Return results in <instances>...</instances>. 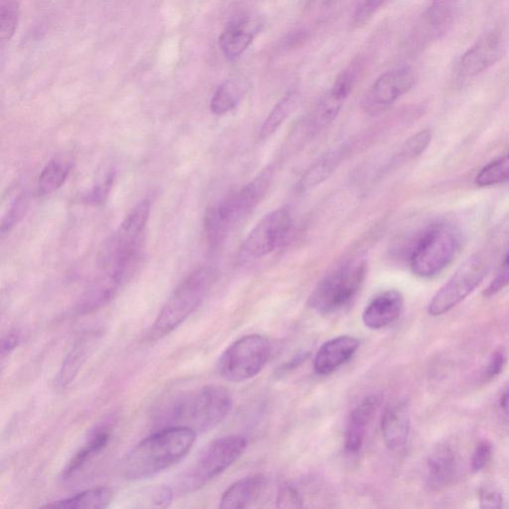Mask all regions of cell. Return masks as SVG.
<instances>
[{
  "label": "cell",
  "mask_w": 509,
  "mask_h": 509,
  "mask_svg": "<svg viewBox=\"0 0 509 509\" xmlns=\"http://www.w3.org/2000/svg\"><path fill=\"white\" fill-rule=\"evenodd\" d=\"M233 399L230 391L207 386L176 395L158 413V424L165 427H187L197 434L213 430L230 414Z\"/></svg>",
  "instance_id": "obj_1"
},
{
  "label": "cell",
  "mask_w": 509,
  "mask_h": 509,
  "mask_svg": "<svg viewBox=\"0 0 509 509\" xmlns=\"http://www.w3.org/2000/svg\"><path fill=\"white\" fill-rule=\"evenodd\" d=\"M197 433L187 427H165L140 442L128 454L122 472L128 480L140 481L180 463L190 453Z\"/></svg>",
  "instance_id": "obj_2"
},
{
  "label": "cell",
  "mask_w": 509,
  "mask_h": 509,
  "mask_svg": "<svg viewBox=\"0 0 509 509\" xmlns=\"http://www.w3.org/2000/svg\"><path fill=\"white\" fill-rule=\"evenodd\" d=\"M272 181L273 169L269 166L240 191L206 210L205 230L211 245L221 244L233 227L246 220L256 210L263 201Z\"/></svg>",
  "instance_id": "obj_3"
},
{
  "label": "cell",
  "mask_w": 509,
  "mask_h": 509,
  "mask_svg": "<svg viewBox=\"0 0 509 509\" xmlns=\"http://www.w3.org/2000/svg\"><path fill=\"white\" fill-rule=\"evenodd\" d=\"M210 269L200 268L187 276L173 290L150 331V338L159 340L171 334L201 307L211 286Z\"/></svg>",
  "instance_id": "obj_4"
},
{
  "label": "cell",
  "mask_w": 509,
  "mask_h": 509,
  "mask_svg": "<svg viewBox=\"0 0 509 509\" xmlns=\"http://www.w3.org/2000/svg\"><path fill=\"white\" fill-rule=\"evenodd\" d=\"M461 235L452 225L435 224L414 245L409 264L412 273L423 279L441 274L458 255Z\"/></svg>",
  "instance_id": "obj_5"
},
{
  "label": "cell",
  "mask_w": 509,
  "mask_h": 509,
  "mask_svg": "<svg viewBox=\"0 0 509 509\" xmlns=\"http://www.w3.org/2000/svg\"><path fill=\"white\" fill-rule=\"evenodd\" d=\"M367 274V263L359 259L341 265L327 275L311 293L308 305L319 315L346 308L357 296Z\"/></svg>",
  "instance_id": "obj_6"
},
{
  "label": "cell",
  "mask_w": 509,
  "mask_h": 509,
  "mask_svg": "<svg viewBox=\"0 0 509 509\" xmlns=\"http://www.w3.org/2000/svg\"><path fill=\"white\" fill-rule=\"evenodd\" d=\"M247 445V440L238 435L227 436L210 443L191 469L181 477L180 492L192 494L201 490L240 459Z\"/></svg>",
  "instance_id": "obj_7"
},
{
  "label": "cell",
  "mask_w": 509,
  "mask_h": 509,
  "mask_svg": "<svg viewBox=\"0 0 509 509\" xmlns=\"http://www.w3.org/2000/svg\"><path fill=\"white\" fill-rule=\"evenodd\" d=\"M151 214V201L144 200L134 206L121 224L118 231L103 248L102 267L139 264L142 251L143 236Z\"/></svg>",
  "instance_id": "obj_8"
},
{
  "label": "cell",
  "mask_w": 509,
  "mask_h": 509,
  "mask_svg": "<svg viewBox=\"0 0 509 509\" xmlns=\"http://www.w3.org/2000/svg\"><path fill=\"white\" fill-rule=\"evenodd\" d=\"M272 353L269 339L250 335L236 340L226 348L218 362L220 376L231 382L250 380L263 370Z\"/></svg>",
  "instance_id": "obj_9"
},
{
  "label": "cell",
  "mask_w": 509,
  "mask_h": 509,
  "mask_svg": "<svg viewBox=\"0 0 509 509\" xmlns=\"http://www.w3.org/2000/svg\"><path fill=\"white\" fill-rule=\"evenodd\" d=\"M490 269V263L484 253H476L467 259L462 267L434 296L428 313L439 317L458 306L479 287Z\"/></svg>",
  "instance_id": "obj_10"
},
{
  "label": "cell",
  "mask_w": 509,
  "mask_h": 509,
  "mask_svg": "<svg viewBox=\"0 0 509 509\" xmlns=\"http://www.w3.org/2000/svg\"><path fill=\"white\" fill-rule=\"evenodd\" d=\"M293 227V218L286 207L267 214L244 241L239 261L256 259L272 254L282 245Z\"/></svg>",
  "instance_id": "obj_11"
},
{
  "label": "cell",
  "mask_w": 509,
  "mask_h": 509,
  "mask_svg": "<svg viewBox=\"0 0 509 509\" xmlns=\"http://www.w3.org/2000/svg\"><path fill=\"white\" fill-rule=\"evenodd\" d=\"M414 84L415 76L409 68L384 73L367 92L361 102L362 109L370 116L380 115L408 93Z\"/></svg>",
  "instance_id": "obj_12"
},
{
  "label": "cell",
  "mask_w": 509,
  "mask_h": 509,
  "mask_svg": "<svg viewBox=\"0 0 509 509\" xmlns=\"http://www.w3.org/2000/svg\"><path fill=\"white\" fill-rule=\"evenodd\" d=\"M503 36L491 33L476 43L463 54L459 72L463 77H475L498 64L505 55Z\"/></svg>",
  "instance_id": "obj_13"
},
{
  "label": "cell",
  "mask_w": 509,
  "mask_h": 509,
  "mask_svg": "<svg viewBox=\"0 0 509 509\" xmlns=\"http://www.w3.org/2000/svg\"><path fill=\"white\" fill-rule=\"evenodd\" d=\"M262 29V23L256 17L243 16L226 25L220 37V47L228 61H236L250 46Z\"/></svg>",
  "instance_id": "obj_14"
},
{
  "label": "cell",
  "mask_w": 509,
  "mask_h": 509,
  "mask_svg": "<svg viewBox=\"0 0 509 509\" xmlns=\"http://www.w3.org/2000/svg\"><path fill=\"white\" fill-rule=\"evenodd\" d=\"M380 402L377 395H370L349 414L345 434V449L348 455H357L361 451Z\"/></svg>",
  "instance_id": "obj_15"
},
{
  "label": "cell",
  "mask_w": 509,
  "mask_h": 509,
  "mask_svg": "<svg viewBox=\"0 0 509 509\" xmlns=\"http://www.w3.org/2000/svg\"><path fill=\"white\" fill-rule=\"evenodd\" d=\"M381 429L384 443L391 451H399L407 444L411 429L408 400L401 399L389 405L383 414Z\"/></svg>",
  "instance_id": "obj_16"
},
{
  "label": "cell",
  "mask_w": 509,
  "mask_h": 509,
  "mask_svg": "<svg viewBox=\"0 0 509 509\" xmlns=\"http://www.w3.org/2000/svg\"><path fill=\"white\" fill-rule=\"evenodd\" d=\"M403 307L404 298L399 290H386L374 298L363 311V324L376 330L387 328L400 318Z\"/></svg>",
  "instance_id": "obj_17"
},
{
  "label": "cell",
  "mask_w": 509,
  "mask_h": 509,
  "mask_svg": "<svg viewBox=\"0 0 509 509\" xmlns=\"http://www.w3.org/2000/svg\"><path fill=\"white\" fill-rule=\"evenodd\" d=\"M360 347V340L351 336L332 338L319 348L315 358V370L320 376H328L344 366Z\"/></svg>",
  "instance_id": "obj_18"
},
{
  "label": "cell",
  "mask_w": 509,
  "mask_h": 509,
  "mask_svg": "<svg viewBox=\"0 0 509 509\" xmlns=\"http://www.w3.org/2000/svg\"><path fill=\"white\" fill-rule=\"evenodd\" d=\"M267 485L266 476L254 475L228 487L220 501V508L244 509L251 506L264 492Z\"/></svg>",
  "instance_id": "obj_19"
},
{
  "label": "cell",
  "mask_w": 509,
  "mask_h": 509,
  "mask_svg": "<svg viewBox=\"0 0 509 509\" xmlns=\"http://www.w3.org/2000/svg\"><path fill=\"white\" fill-rule=\"evenodd\" d=\"M345 153L344 149H336L321 155L301 176L297 186L298 191H308L326 181L338 168L341 161L344 160Z\"/></svg>",
  "instance_id": "obj_20"
},
{
  "label": "cell",
  "mask_w": 509,
  "mask_h": 509,
  "mask_svg": "<svg viewBox=\"0 0 509 509\" xmlns=\"http://www.w3.org/2000/svg\"><path fill=\"white\" fill-rule=\"evenodd\" d=\"M455 459L449 445H439L428 458V485L432 491H440L448 485L455 473Z\"/></svg>",
  "instance_id": "obj_21"
},
{
  "label": "cell",
  "mask_w": 509,
  "mask_h": 509,
  "mask_svg": "<svg viewBox=\"0 0 509 509\" xmlns=\"http://www.w3.org/2000/svg\"><path fill=\"white\" fill-rule=\"evenodd\" d=\"M244 79L226 80L213 93L210 110L216 116H223L233 111L248 91Z\"/></svg>",
  "instance_id": "obj_22"
},
{
  "label": "cell",
  "mask_w": 509,
  "mask_h": 509,
  "mask_svg": "<svg viewBox=\"0 0 509 509\" xmlns=\"http://www.w3.org/2000/svg\"><path fill=\"white\" fill-rule=\"evenodd\" d=\"M110 441V432L107 427H103L93 434L90 440L69 461L64 474V479H70L71 476L79 473L89 462L106 448Z\"/></svg>",
  "instance_id": "obj_23"
},
{
  "label": "cell",
  "mask_w": 509,
  "mask_h": 509,
  "mask_svg": "<svg viewBox=\"0 0 509 509\" xmlns=\"http://www.w3.org/2000/svg\"><path fill=\"white\" fill-rule=\"evenodd\" d=\"M300 102V93L297 90L289 91L280 99L277 105L265 120L261 130H259V140H268L279 129L285 121L292 115Z\"/></svg>",
  "instance_id": "obj_24"
},
{
  "label": "cell",
  "mask_w": 509,
  "mask_h": 509,
  "mask_svg": "<svg viewBox=\"0 0 509 509\" xmlns=\"http://www.w3.org/2000/svg\"><path fill=\"white\" fill-rule=\"evenodd\" d=\"M113 493L109 487L93 488L74 496L65 498L45 507L69 508V509H98L107 508L113 501Z\"/></svg>",
  "instance_id": "obj_25"
},
{
  "label": "cell",
  "mask_w": 509,
  "mask_h": 509,
  "mask_svg": "<svg viewBox=\"0 0 509 509\" xmlns=\"http://www.w3.org/2000/svg\"><path fill=\"white\" fill-rule=\"evenodd\" d=\"M93 342H95V337L87 336L79 339L72 348L59 371L58 384L61 387H68L75 379L88 357Z\"/></svg>",
  "instance_id": "obj_26"
},
{
  "label": "cell",
  "mask_w": 509,
  "mask_h": 509,
  "mask_svg": "<svg viewBox=\"0 0 509 509\" xmlns=\"http://www.w3.org/2000/svg\"><path fill=\"white\" fill-rule=\"evenodd\" d=\"M72 163L64 158L51 160L41 171L38 180V193L49 195L61 189L71 172Z\"/></svg>",
  "instance_id": "obj_27"
},
{
  "label": "cell",
  "mask_w": 509,
  "mask_h": 509,
  "mask_svg": "<svg viewBox=\"0 0 509 509\" xmlns=\"http://www.w3.org/2000/svg\"><path fill=\"white\" fill-rule=\"evenodd\" d=\"M509 181V153L485 166L476 175L475 184L479 187H488L501 184Z\"/></svg>",
  "instance_id": "obj_28"
},
{
  "label": "cell",
  "mask_w": 509,
  "mask_h": 509,
  "mask_svg": "<svg viewBox=\"0 0 509 509\" xmlns=\"http://www.w3.org/2000/svg\"><path fill=\"white\" fill-rule=\"evenodd\" d=\"M432 140V132L429 130H423L414 134L402 148L396 157L398 162H409L420 157L428 149Z\"/></svg>",
  "instance_id": "obj_29"
},
{
  "label": "cell",
  "mask_w": 509,
  "mask_h": 509,
  "mask_svg": "<svg viewBox=\"0 0 509 509\" xmlns=\"http://www.w3.org/2000/svg\"><path fill=\"white\" fill-rule=\"evenodd\" d=\"M19 18V5L15 0H6L0 6V39L9 41L15 34Z\"/></svg>",
  "instance_id": "obj_30"
},
{
  "label": "cell",
  "mask_w": 509,
  "mask_h": 509,
  "mask_svg": "<svg viewBox=\"0 0 509 509\" xmlns=\"http://www.w3.org/2000/svg\"><path fill=\"white\" fill-rule=\"evenodd\" d=\"M28 197L26 193L19 195L6 212L2 222V234H5L23 220L28 210Z\"/></svg>",
  "instance_id": "obj_31"
},
{
  "label": "cell",
  "mask_w": 509,
  "mask_h": 509,
  "mask_svg": "<svg viewBox=\"0 0 509 509\" xmlns=\"http://www.w3.org/2000/svg\"><path fill=\"white\" fill-rule=\"evenodd\" d=\"M387 0H360L352 15V24L361 27L370 22Z\"/></svg>",
  "instance_id": "obj_32"
},
{
  "label": "cell",
  "mask_w": 509,
  "mask_h": 509,
  "mask_svg": "<svg viewBox=\"0 0 509 509\" xmlns=\"http://www.w3.org/2000/svg\"><path fill=\"white\" fill-rule=\"evenodd\" d=\"M454 0H434L429 10V18L434 25L448 23L452 15Z\"/></svg>",
  "instance_id": "obj_33"
},
{
  "label": "cell",
  "mask_w": 509,
  "mask_h": 509,
  "mask_svg": "<svg viewBox=\"0 0 509 509\" xmlns=\"http://www.w3.org/2000/svg\"><path fill=\"white\" fill-rule=\"evenodd\" d=\"M493 455V445L483 440L476 445L472 458V470L475 473L481 472L490 463Z\"/></svg>",
  "instance_id": "obj_34"
},
{
  "label": "cell",
  "mask_w": 509,
  "mask_h": 509,
  "mask_svg": "<svg viewBox=\"0 0 509 509\" xmlns=\"http://www.w3.org/2000/svg\"><path fill=\"white\" fill-rule=\"evenodd\" d=\"M303 497L293 485H285L280 488L278 495V507L279 508H299L303 507Z\"/></svg>",
  "instance_id": "obj_35"
},
{
  "label": "cell",
  "mask_w": 509,
  "mask_h": 509,
  "mask_svg": "<svg viewBox=\"0 0 509 509\" xmlns=\"http://www.w3.org/2000/svg\"><path fill=\"white\" fill-rule=\"evenodd\" d=\"M506 365V356L504 350H496L485 372V380H492L500 376Z\"/></svg>",
  "instance_id": "obj_36"
},
{
  "label": "cell",
  "mask_w": 509,
  "mask_h": 509,
  "mask_svg": "<svg viewBox=\"0 0 509 509\" xmlns=\"http://www.w3.org/2000/svg\"><path fill=\"white\" fill-rule=\"evenodd\" d=\"M113 181V176L110 175L105 182L101 183L96 186L95 189L92 190L85 197V202L88 204H100L105 201L107 196L112 189Z\"/></svg>",
  "instance_id": "obj_37"
},
{
  "label": "cell",
  "mask_w": 509,
  "mask_h": 509,
  "mask_svg": "<svg viewBox=\"0 0 509 509\" xmlns=\"http://www.w3.org/2000/svg\"><path fill=\"white\" fill-rule=\"evenodd\" d=\"M480 502L482 508H501L503 507L504 498L500 492L485 487L481 491Z\"/></svg>",
  "instance_id": "obj_38"
},
{
  "label": "cell",
  "mask_w": 509,
  "mask_h": 509,
  "mask_svg": "<svg viewBox=\"0 0 509 509\" xmlns=\"http://www.w3.org/2000/svg\"><path fill=\"white\" fill-rule=\"evenodd\" d=\"M20 332L17 329L10 330L3 339L2 356L5 357L8 353L13 352L19 345Z\"/></svg>",
  "instance_id": "obj_39"
},
{
  "label": "cell",
  "mask_w": 509,
  "mask_h": 509,
  "mask_svg": "<svg viewBox=\"0 0 509 509\" xmlns=\"http://www.w3.org/2000/svg\"><path fill=\"white\" fill-rule=\"evenodd\" d=\"M307 357L308 355H306V353H301V355H299L296 357H294L292 361H289L288 363H286L285 366L279 368L280 376H283V373H289V371H292L293 369L299 367L301 363H303L306 360Z\"/></svg>",
  "instance_id": "obj_40"
},
{
  "label": "cell",
  "mask_w": 509,
  "mask_h": 509,
  "mask_svg": "<svg viewBox=\"0 0 509 509\" xmlns=\"http://www.w3.org/2000/svg\"><path fill=\"white\" fill-rule=\"evenodd\" d=\"M500 406L505 414L509 415V386L502 392Z\"/></svg>",
  "instance_id": "obj_41"
},
{
  "label": "cell",
  "mask_w": 509,
  "mask_h": 509,
  "mask_svg": "<svg viewBox=\"0 0 509 509\" xmlns=\"http://www.w3.org/2000/svg\"><path fill=\"white\" fill-rule=\"evenodd\" d=\"M503 267H504V268H509V253H508V255L506 256V258H505V259H504V262Z\"/></svg>",
  "instance_id": "obj_42"
}]
</instances>
